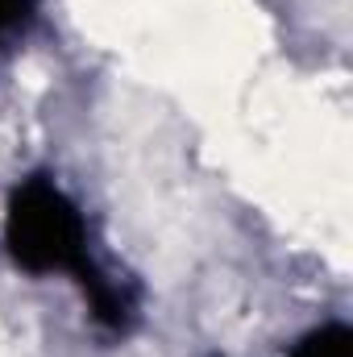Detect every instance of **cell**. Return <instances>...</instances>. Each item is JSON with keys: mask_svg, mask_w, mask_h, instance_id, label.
Returning <instances> with one entry per match:
<instances>
[{"mask_svg": "<svg viewBox=\"0 0 353 357\" xmlns=\"http://www.w3.org/2000/svg\"><path fill=\"white\" fill-rule=\"evenodd\" d=\"M8 241L29 270H84V225L46 183H29L8 216Z\"/></svg>", "mask_w": 353, "mask_h": 357, "instance_id": "6da1fadb", "label": "cell"}, {"mask_svg": "<svg viewBox=\"0 0 353 357\" xmlns=\"http://www.w3.org/2000/svg\"><path fill=\"white\" fill-rule=\"evenodd\" d=\"M295 357H350V333L345 328H320V333H312L299 349H295Z\"/></svg>", "mask_w": 353, "mask_h": 357, "instance_id": "7a4b0ae2", "label": "cell"}]
</instances>
